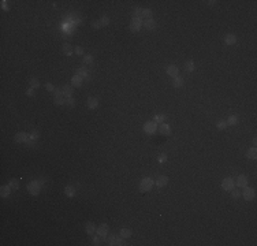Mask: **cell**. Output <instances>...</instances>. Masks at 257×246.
<instances>
[{
	"label": "cell",
	"instance_id": "35",
	"mask_svg": "<svg viewBox=\"0 0 257 246\" xmlns=\"http://www.w3.org/2000/svg\"><path fill=\"white\" fill-rule=\"evenodd\" d=\"M164 120H166V116H164V115H156L155 119H153V122L155 123H163Z\"/></svg>",
	"mask_w": 257,
	"mask_h": 246
},
{
	"label": "cell",
	"instance_id": "34",
	"mask_svg": "<svg viewBox=\"0 0 257 246\" xmlns=\"http://www.w3.org/2000/svg\"><path fill=\"white\" fill-rule=\"evenodd\" d=\"M183 85V78H179V77H176L175 81H174V86L175 88H181Z\"/></svg>",
	"mask_w": 257,
	"mask_h": 246
},
{
	"label": "cell",
	"instance_id": "30",
	"mask_svg": "<svg viewBox=\"0 0 257 246\" xmlns=\"http://www.w3.org/2000/svg\"><path fill=\"white\" fill-rule=\"evenodd\" d=\"M151 15H152L151 8H144V10H142V17H145L146 19H149L151 18Z\"/></svg>",
	"mask_w": 257,
	"mask_h": 246
},
{
	"label": "cell",
	"instance_id": "29",
	"mask_svg": "<svg viewBox=\"0 0 257 246\" xmlns=\"http://www.w3.org/2000/svg\"><path fill=\"white\" fill-rule=\"evenodd\" d=\"M8 184H10V187H11L13 190H17V189H19V182H18V180H15V179L10 180V182H8Z\"/></svg>",
	"mask_w": 257,
	"mask_h": 246
},
{
	"label": "cell",
	"instance_id": "12",
	"mask_svg": "<svg viewBox=\"0 0 257 246\" xmlns=\"http://www.w3.org/2000/svg\"><path fill=\"white\" fill-rule=\"evenodd\" d=\"M11 187H10V184H4V186H1L0 187V196L1 197H8L10 196V193H11Z\"/></svg>",
	"mask_w": 257,
	"mask_h": 246
},
{
	"label": "cell",
	"instance_id": "23",
	"mask_svg": "<svg viewBox=\"0 0 257 246\" xmlns=\"http://www.w3.org/2000/svg\"><path fill=\"white\" fill-rule=\"evenodd\" d=\"M194 61H192V60H188L186 63H185V70L188 71V73H192V71H194Z\"/></svg>",
	"mask_w": 257,
	"mask_h": 246
},
{
	"label": "cell",
	"instance_id": "9",
	"mask_svg": "<svg viewBox=\"0 0 257 246\" xmlns=\"http://www.w3.org/2000/svg\"><path fill=\"white\" fill-rule=\"evenodd\" d=\"M82 85V77L79 75H73V78H71V86L73 88H79Z\"/></svg>",
	"mask_w": 257,
	"mask_h": 246
},
{
	"label": "cell",
	"instance_id": "3",
	"mask_svg": "<svg viewBox=\"0 0 257 246\" xmlns=\"http://www.w3.org/2000/svg\"><path fill=\"white\" fill-rule=\"evenodd\" d=\"M27 190H29V193H30L31 196H37L38 193H40V183L38 182H36V180H33V182H30V183L27 184Z\"/></svg>",
	"mask_w": 257,
	"mask_h": 246
},
{
	"label": "cell",
	"instance_id": "5",
	"mask_svg": "<svg viewBox=\"0 0 257 246\" xmlns=\"http://www.w3.org/2000/svg\"><path fill=\"white\" fill-rule=\"evenodd\" d=\"M244 198L245 200H248V201H252V200H254V197H256V191L254 189H252V187H244Z\"/></svg>",
	"mask_w": 257,
	"mask_h": 246
},
{
	"label": "cell",
	"instance_id": "40",
	"mask_svg": "<svg viewBox=\"0 0 257 246\" xmlns=\"http://www.w3.org/2000/svg\"><path fill=\"white\" fill-rule=\"evenodd\" d=\"M45 89H47V90H48L49 93H53V92H55V86L52 85V84H49V82L45 85Z\"/></svg>",
	"mask_w": 257,
	"mask_h": 246
},
{
	"label": "cell",
	"instance_id": "36",
	"mask_svg": "<svg viewBox=\"0 0 257 246\" xmlns=\"http://www.w3.org/2000/svg\"><path fill=\"white\" fill-rule=\"evenodd\" d=\"M83 63H85V64H92V63H93V56L85 55V57H83Z\"/></svg>",
	"mask_w": 257,
	"mask_h": 246
},
{
	"label": "cell",
	"instance_id": "43",
	"mask_svg": "<svg viewBox=\"0 0 257 246\" xmlns=\"http://www.w3.org/2000/svg\"><path fill=\"white\" fill-rule=\"evenodd\" d=\"M157 160H159V161H160V163H164V161H166V160H167V156H166V154H164V153L159 154V157H157Z\"/></svg>",
	"mask_w": 257,
	"mask_h": 246
},
{
	"label": "cell",
	"instance_id": "44",
	"mask_svg": "<svg viewBox=\"0 0 257 246\" xmlns=\"http://www.w3.org/2000/svg\"><path fill=\"white\" fill-rule=\"evenodd\" d=\"M125 238L123 237H120V238H116V245H119V246H123L125 245Z\"/></svg>",
	"mask_w": 257,
	"mask_h": 246
},
{
	"label": "cell",
	"instance_id": "45",
	"mask_svg": "<svg viewBox=\"0 0 257 246\" xmlns=\"http://www.w3.org/2000/svg\"><path fill=\"white\" fill-rule=\"evenodd\" d=\"M75 53H77V55H83V49H82V47H77V48H75Z\"/></svg>",
	"mask_w": 257,
	"mask_h": 246
},
{
	"label": "cell",
	"instance_id": "20",
	"mask_svg": "<svg viewBox=\"0 0 257 246\" xmlns=\"http://www.w3.org/2000/svg\"><path fill=\"white\" fill-rule=\"evenodd\" d=\"M159 131H160V134L168 135L170 131H171V129H170L168 124H166V123H162V124H160V127H159Z\"/></svg>",
	"mask_w": 257,
	"mask_h": 246
},
{
	"label": "cell",
	"instance_id": "28",
	"mask_svg": "<svg viewBox=\"0 0 257 246\" xmlns=\"http://www.w3.org/2000/svg\"><path fill=\"white\" fill-rule=\"evenodd\" d=\"M77 75H79V77H82V78H86V77H88V71H86V68H85V67L77 68Z\"/></svg>",
	"mask_w": 257,
	"mask_h": 246
},
{
	"label": "cell",
	"instance_id": "33",
	"mask_svg": "<svg viewBox=\"0 0 257 246\" xmlns=\"http://www.w3.org/2000/svg\"><path fill=\"white\" fill-rule=\"evenodd\" d=\"M142 10H144V8L137 7V8L134 10V18H141V17H142Z\"/></svg>",
	"mask_w": 257,
	"mask_h": 246
},
{
	"label": "cell",
	"instance_id": "48",
	"mask_svg": "<svg viewBox=\"0 0 257 246\" xmlns=\"http://www.w3.org/2000/svg\"><path fill=\"white\" fill-rule=\"evenodd\" d=\"M215 3H216V1H213V0H211V1H208V4H209V6H213Z\"/></svg>",
	"mask_w": 257,
	"mask_h": 246
},
{
	"label": "cell",
	"instance_id": "26",
	"mask_svg": "<svg viewBox=\"0 0 257 246\" xmlns=\"http://www.w3.org/2000/svg\"><path fill=\"white\" fill-rule=\"evenodd\" d=\"M120 237L130 238V237H132V230H130V228H122V230H120Z\"/></svg>",
	"mask_w": 257,
	"mask_h": 246
},
{
	"label": "cell",
	"instance_id": "24",
	"mask_svg": "<svg viewBox=\"0 0 257 246\" xmlns=\"http://www.w3.org/2000/svg\"><path fill=\"white\" fill-rule=\"evenodd\" d=\"M246 156H248V159H252V160H254L257 157V149L256 148H250L249 150H248V153H246Z\"/></svg>",
	"mask_w": 257,
	"mask_h": 246
},
{
	"label": "cell",
	"instance_id": "39",
	"mask_svg": "<svg viewBox=\"0 0 257 246\" xmlns=\"http://www.w3.org/2000/svg\"><path fill=\"white\" fill-rule=\"evenodd\" d=\"M100 23H101V27H103V26H107V25H109V18H108V17H103V18L100 19Z\"/></svg>",
	"mask_w": 257,
	"mask_h": 246
},
{
	"label": "cell",
	"instance_id": "22",
	"mask_svg": "<svg viewBox=\"0 0 257 246\" xmlns=\"http://www.w3.org/2000/svg\"><path fill=\"white\" fill-rule=\"evenodd\" d=\"M64 194L67 197H74L75 196V189H74V186H66V189H64Z\"/></svg>",
	"mask_w": 257,
	"mask_h": 246
},
{
	"label": "cell",
	"instance_id": "2",
	"mask_svg": "<svg viewBox=\"0 0 257 246\" xmlns=\"http://www.w3.org/2000/svg\"><path fill=\"white\" fill-rule=\"evenodd\" d=\"M152 186H153V180H152L151 178H144L141 180V183H140V190L148 191L152 189Z\"/></svg>",
	"mask_w": 257,
	"mask_h": 246
},
{
	"label": "cell",
	"instance_id": "13",
	"mask_svg": "<svg viewBox=\"0 0 257 246\" xmlns=\"http://www.w3.org/2000/svg\"><path fill=\"white\" fill-rule=\"evenodd\" d=\"M237 186L238 187H246L248 186V178L245 175H239L237 178Z\"/></svg>",
	"mask_w": 257,
	"mask_h": 246
},
{
	"label": "cell",
	"instance_id": "21",
	"mask_svg": "<svg viewBox=\"0 0 257 246\" xmlns=\"http://www.w3.org/2000/svg\"><path fill=\"white\" fill-rule=\"evenodd\" d=\"M168 183V178L167 176H164V175H162V176H159L156 180V184L159 186V187H164L166 184Z\"/></svg>",
	"mask_w": 257,
	"mask_h": 246
},
{
	"label": "cell",
	"instance_id": "42",
	"mask_svg": "<svg viewBox=\"0 0 257 246\" xmlns=\"http://www.w3.org/2000/svg\"><path fill=\"white\" fill-rule=\"evenodd\" d=\"M92 27H93V29H100L101 27L100 21H94V22H92Z\"/></svg>",
	"mask_w": 257,
	"mask_h": 246
},
{
	"label": "cell",
	"instance_id": "14",
	"mask_svg": "<svg viewBox=\"0 0 257 246\" xmlns=\"http://www.w3.org/2000/svg\"><path fill=\"white\" fill-rule=\"evenodd\" d=\"M62 90H63V94H64L66 97H71V96H73V92H74V88L71 85H64L62 88Z\"/></svg>",
	"mask_w": 257,
	"mask_h": 246
},
{
	"label": "cell",
	"instance_id": "19",
	"mask_svg": "<svg viewBox=\"0 0 257 246\" xmlns=\"http://www.w3.org/2000/svg\"><path fill=\"white\" fill-rule=\"evenodd\" d=\"M85 231H86L89 235H93V234L96 233V226H94L92 221H88L86 226H85Z\"/></svg>",
	"mask_w": 257,
	"mask_h": 246
},
{
	"label": "cell",
	"instance_id": "18",
	"mask_svg": "<svg viewBox=\"0 0 257 246\" xmlns=\"http://www.w3.org/2000/svg\"><path fill=\"white\" fill-rule=\"evenodd\" d=\"M62 52H63V55H66V56H71V55H73V47H71L70 44H63V47H62Z\"/></svg>",
	"mask_w": 257,
	"mask_h": 246
},
{
	"label": "cell",
	"instance_id": "16",
	"mask_svg": "<svg viewBox=\"0 0 257 246\" xmlns=\"http://www.w3.org/2000/svg\"><path fill=\"white\" fill-rule=\"evenodd\" d=\"M88 107L90 110H96L99 107V100L96 97H89L88 98Z\"/></svg>",
	"mask_w": 257,
	"mask_h": 246
},
{
	"label": "cell",
	"instance_id": "7",
	"mask_svg": "<svg viewBox=\"0 0 257 246\" xmlns=\"http://www.w3.org/2000/svg\"><path fill=\"white\" fill-rule=\"evenodd\" d=\"M144 131L146 134H153L156 131V123L155 122H146L144 124Z\"/></svg>",
	"mask_w": 257,
	"mask_h": 246
},
{
	"label": "cell",
	"instance_id": "32",
	"mask_svg": "<svg viewBox=\"0 0 257 246\" xmlns=\"http://www.w3.org/2000/svg\"><path fill=\"white\" fill-rule=\"evenodd\" d=\"M231 197L232 198H239L241 197V191H239V189H231Z\"/></svg>",
	"mask_w": 257,
	"mask_h": 246
},
{
	"label": "cell",
	"instance_id": "1",
	"mask_svg": "<svg viewBox=\"0 0 257 246\" xmlns=\"http://www.w3.org/2000/svg\"><path fill=\"white\" fill-rule=\"evenodd\" d=\"M53 94H55V104L56 105H63L64 103H66V100L63 98V90H62V88H55V92H53Z\"/></svg>",
	"mask_w": 257,
	"mask_h": 246
},
{
	"label": "cell",
	"instance_id": "17",
	"mask_svg": "<svg viewBox=\"0 0 257 246\" xmlns=\"http://www.w3.org/2000/svg\"><path fill=\"white\" fill-rule=\"evenodd\" d=\"M224 43L227 45H234V44L237 43V37L234 36V34H226L224 36Z\"/></svg>",
	"mask_w": 257,
	"mask_h": 246
},
{
	"label": "cell",
	"instance_id": "37",
	"mask_svg": "<svg viewBox=\"0 0 257 246\" xmlns=\"http://www.w3.org/2000/svg\"><path fill=\"white\" fill-rule=\"evenodd\" d=\"M66 105H69V107H74L75 105V100L73 97H67L66 98V103H64Z\"/></svg>",
	"mask_w": 257,
	"mask_h": 246
},
{
	"label": "cell",
	"instance_id": "10",
	"mask_svg": "<svg viewBox=\"0 0 257 246\" xmlns=\"http://www.w3.org/2000/svg\"><path fill=\"white\" fill-rule=\"evenodd\" d=\"M178 73H179V70H178V67H176V66H174V64H171V66H168V67H167V74H168L170 77H174V78H176V77H178Z\"/></svg>",
	"mask_w": 257,
	"mask_h": 246
},
{
	"label": "cell",
	"instance_id": "38",
	"mask_svg": "<svg viewBox=\"0 0 257 246\" xmlns=\"http://www.w3.org/2000/svg\"><path fill=\"white\" fill-rule=\"evenodd\" d=\"M108 245H111V246L116 245V237H115V235H109V237H108Z\"/></svg>",
	"mask_w": 257,
	"mask_h": 246
},
{
	"label": "cell",
	"instance_id": "11",
	"mask_svg": "<svg viewBox=\"0 0 257 246\" xmlns=\"http://www.w3.org/2000/svg\"><path fill=\"white\" fill-rule=\"evenodd\" d=\"M14 140H15V142H26V141H27V134L23 133V131L17 133L15 137H14Z\"/></svg>",
	"mask_w": 257,
	"mask_h": 246
},
{
	"label": "cell",
	"instance_id": "46",
	"mask_svg": "<svg viewBox=\"0 0 257 246\" xmlns=\"http://www.w3.org/2000/svg\"><path fill=\"white\" fill-rule=\"evenodd\" d=\"M26 94H27V96H34V89H33V88H29V89L26 90Z\"/></svg>",
	"mask_w": 257,
	"mask_h": 246
},
{
	"label": "cell",
	"instance_id": "47",
	"mask_svg": "<svg viewBox=\"0 0 257 246\" xmlns=\"http://www.w3.org/2000/svg\"><path fill=\"white\" fill-rule=\"evenodd\" d=\"M6 3H7V1H1V6H3V8H4V10H10V7L7 6Z\"/></svg>",
	"mask_w": 257,
	"mask_h": 246
},
{
	"label": "cell",
	"instance_id": "15",
	"mask_svg": "<svg viewBox=\"0 0 257 246\" xmlns=\"http://www.w3.org/2000/svg\"><path fill=\"white\" fill-rule=\"evenodd\" d=\"M142 26H144L145 29H148V30H153V29L156 27V22H155L152 18H149V19H146V21H145Z\"/></svg>",
	"mask_w": 257,
	"mask_h": 246
},
{
	"label": "cell",
	"instance_id": "25",
	"mask_svg": "<svg viewBox=\"0 0 257 246\" xmlns=\"http://www.w3.org/2000/svg\"><path fill=\"white\" fill-rule=\"evenodd\" d=\"M29 84H30V88H33V89H37V88H40V81H38L37 78H34V77L29 78Z\"/></svg>",
	"mask_w": 257,
	"mask_h": 246
},
{
	"label": "cell",
	"instance_id": "41",
	"mask_svg": "<svg viewBox=\"0 0 257 246\" xmlns=\"http://www.w3.org/2000/svg\"><path fill=\"white\" fill-rule=\"evenodd\" d=\"M227 127V123L224 122V120H220L219 123H218V129L219 130H224Z\"/></svg>",
	"mask_w": 257,
	"mask_h": 246
},
{
	"label": "cell",
	"instance_id": "8",
	"mask_svg": "<svg viewBox=\"0 0 257 246\" xmlns=\"http://www.w3.org/2000/svg\"><path fill=\"white\" fill-rule=\"evenodd\" d=\"M108 231H109V228H108V226H107V224H100V226H99V228H97V234L100 235L103 239H105V238H107V235H108Z\"/></svg>",
	"mask_w": 257,
	"mask_h": 246
},
{
	"label": "cell",
	"instance_id": "6",
	"mask_svg": "<svg viewBox=\"0 0 257 246\" xmlns=\"http://www.w3.org/2000/svg\"><path fill=\"white\" fill-rule=\"evenodd\" d=\"M222 187H223V190L230 191L231 189H234V180L231 178H224L222 182Z\"/></svg>",
	"mask_w": 257,
	"mask_h": 246
},
{
	"label": "cell",
	"instance_id": "27",
	"mask_svg": "<svg viewBox=\"0 0 257 246\" xmlns=\"http://www.w3.org/2000/svg\"><path fill=\"white\" fill-rule=\"evenodd\" d=\"M226 123L228 124V126H235V124L238 123V118L235 116V115H231V116L227 119V122H226Z\"/></svg>",
	"mask_w": 257,
	"mask_h": 246
},
{
	"label": "cell",
	"instance_id": "31",
	"mask_svg": "<svg viewBox=\"0 0 257 246\" xmlns=\"http://www.w3.org/2000/svg\"><path fill=\"white\" fill-rule=\"evenodd\" d=\"M101 242H103V238H101L99 234H97L96 237H93V245L99 246V245H101Z\"/></svg>",
	"mask_w": 257,
	"mask_h": 246
},
{
	"label": "cell",
	"instance_id": "4",
	"mask_svg": "<svg viewBox=\"0 0 257 246\" xmlns=\"http://www.w3.org/2000/svg\"><path fill=\"white\" fill-rule=\"evenodd\" d=\"M144 22L141 21V18H133L132 22H130V30L132 31H138L141 27H142Z\"/></svg>",
	"mask_w": 257,
	"mask_h": 246
}]
</instances>
